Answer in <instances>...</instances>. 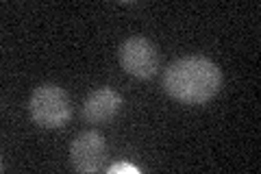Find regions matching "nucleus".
Here are the masks:
<instances>
[{
    "label": "nucleus",
    "mask_w": 261,
    "mask_h": 174,
    "mask_svg": "<svg viewBox=\"0 0 261 174\" xmlns=\"http://www.w3.org/2000/svg\"><path fill=\"white\" fill-rule=\"evenodd\" d=\"M161 85L170 98L183 105H205L222 87V70L207 57H181L166 68Z\"/></svg>",
    "instance_id": "f257e3e1"
},
{
    "label": "nucleus",
    "mask_w": 261,
    "mask_h": 174,
    "mask_svg": "<svg viewBox=\"0 0 261 174\" xmlns=\"http://www.w3.org/2000/svg\"><path fill=\"white\" fill-rule=\"evenodd\" d=\"M29 113L37 127L61 129L72 118V105L63 87L57 83H42L31 94Z\"/></svg>",
    "instance_id": "f03ea898"
},
{
    "label": "nucleus",
    "mask_w": 261,
    "mask_h": 174,
    "mask_svg": "<svg viewBox=\"0 0 261 174\" xmlns=\"http://www.w3.org/2000/svg\"><path fill=\"white\" fill-rule=\"evenodd\" d=\"M120 63L135 79H152L159 70V53L146 37H128L120 46Z\"/></svg>",
    "instance_id": "7ed1b4c3"
},
{
    "label": "nucleus",
    "mask_w": 261,
    "mask_h": 174,
    "mask_svg": "<svg viewBox=\"0 0 261 174\" xmlns=\"http://www.w3.org/2000/svg\"><path fill=\"white\" fill-rule=\"evenodd\" d=\"M70 159L74 170L79 172H98L107 159V142L98 131H83L74 137V142L70 146Z\"/></svg>",
    "instance_id": "20e7f679"
},
{
    "label": "nucleus",
    "mask_w": 261,
    "mask_h": 174,
    "mask_svg": "<svg viewBox=\"0 0 261 174\" xmlns=\"http://www.w3.org/2000/svg\"><path fill=\"white\" fill-rule=\"evenodd\" d=\"M122 109V96L113 87H98L85 98L83 118L89 124H105L113 120Z\"/></svg>",
    "instance_id": "39448f33"
},
{
    "label": "nucleus",
    "mask_w": 261,
    "mask_h": 174,
    "mask_svg": "<svg viewBox=\"0 0 261 174\" xmlns=\"http://www.w3.org/2000/svg\"><path fill=\"white\" fill-rule=\"evenodd\" d=\"M107 172H109V174H140V168H137V165H133V163L120 161V163H113Z\"/></svg>",
    "instance_id": "423d86ee"
}]
</instances>
